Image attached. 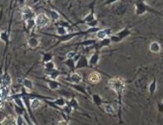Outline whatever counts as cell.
Masks as SVG:
<instances>
[{"instance_id": "obj_1", "label": "cell", "mask_w": 163, "mask_h": 125, "mask_svg": "<svg viewBox=\"0 0 163 125\" xmlns=\"http://www.w3.org/2000/svg\"><path fill=\"white\" fill-rule=\"evenodd\" d=\"M108 85L115 93L121 94L124 92V90L126 88V81L124 79H122V77H112V79H109Z\"/></svg>"}, {"instance_id": "obj_2", "label": "cell", "mask_w": 163, "mask_h": 125, "mask_svg": "<svg viewBox=\"0 0 163 125\" xmlns=\"http://www.w3.org/2000/svg\"><path fill=\"white\" fill-rule=\"evenodd\" d=\"M35 27H38V28H44V27H47L50 24L51 19L48 14H46L45 13H41L35 15Z\"/></svg>"}, {"instance_id": "obj_3", "label": "cell", "mask_w": 163, "mask_h": 125, "mask_svg": "<svg viewBox=\"0 0 163 125\" xmlns=\"http://www.w3.org/2000/svg\"><path fill=\"white\" fill-rule=\"evenodd\" d=\"M21 17L24 21L29 19H34L35 17V11L30 6H23L21 8Z\"/></svg>"}, {"instance_id": "obj_4", "label": "cell", "mask_w": 163, "mask_h": 125, "mask_svg": "<svg viewBox=\"0 0 163 125\" xmlns=\"http://www.w3.org/2000/svg\"><path fill=\"white\" fill-rule=\"evenodd\" d=\"M110 36H111V30L110 29H103V30H100L96 34V37L99 40H105Z\"/></svg>"}, {"instance_id": "obj_5", "label": "cell", "mask_w": 163, "mask_h": 125, "mask_svg": "<svg viewBox=\"0 0 163 125\" xmlns=\"http://www.w3.org/2000/svg\"><path fill=\"white\" fill-rule=\"evenodd\" d=\"M87 79H88L89 82L93 83V84H96V83H99L101 81L102 76L98 72H91L88 75V76H87Z\"/></svg>"}, {"instance_id": "obj_6", "label": "cell", "mask_w": 163, "mask_h": 125, "mask_svg": "<svg viewBox=\"0 0 163 125\" xmlns=\"http://www.w3.org/2000/svg\"><path fill=\"white\" fill-rule=\"evenodd\" d=\"M82 76L80 75L79 73H73L67 77V81H69L71 83H74V84H79L82 82Z\"/></svg>"}, {"instance_id": "obj_7", "label": "cell", "mask_w": 163, "mask_h": 125, "mask_svg": "<svg viewBox=\"0 0 163 125\" xmlns=\"http://www.w3.org/2000/svg\"><path fill=\"white\" fill-rule=\"evenodd\" d=\"M3 125H17V119L14 116L9 115L5 116L2 120Z\"/></svg>"}, {"instance_id": "obj_8", "label": "cell", "mask_w": 163, "mask_h": 125, "mask_svg": "<svg viewBox=\"0 0 163 125\" xmlns=\"http://www.w3.org/2000/svg\"><path fill=\"white\" fill-rule=\"evenodd\" d=\"M39 44H41V41H39L38 38L37 37H30L29 39L27 40V45L29 48L31 49H35L38 48V47L39 46Z\"/></svg>"}, {"instance_id": "obj_9", "label": "cell", "mask_w": 163, "mask_h": 125, "mask_svg": "<svg viewBox=\"0 0 163 125\" xmlns=\"http://www.w3.org/2000/svg\"><path fill=\"white\" fill-rule=\"evenodd\" d=\"M42 105V101L38 99H33L30 101V108L32 110H37Z\"/></svg>"}, {"instance_id": "obj_10", "label": "cell", "mask_w": 163, "mask_h": 125, "mask_svg": "<svg viewBox=\"0 0 163 125\" xmlns=\"http://www.w3.org/2000/svg\"><path fill=\"white\" fill-rule=\"evenodd\" d=\"M150 51H151V52L154 53V54L159 53L160 51H161V46H160V44L158 42H156V41L152 42L150 44Z\"/></svg>"}, {"instance_id": "obj_11", "label": "cell", "mask_w": 163, "mask_h": 125, "mask_svg": "<svg viewBox=\"0 0 163 125\" xmlns=\"http://www.w3.org/2000/svg\"><path fill=\"white\" fill-rule=\"evenodd\" d=\"M22 85L25 89L29 90V91H32L34 89V82L29 79H24L22 81Z\"/></svg>"}, {"instance_id": "obj_12", "label": "cell", "mask_w": 163, "mask_h": 125, "mask_svg": "<svg viewBox=\"0 0 163 125\" xmlns=\"http://www.w3.org/2000/svg\"><path fill=\"white\" fill-rule=\"evenodd\" d=\"M47 85H48V87L51 89V90H58L61 87V85L58 82L57 80H52V79H49L47 80Z\"/></svg>"}, {"instance_id": "obj_13", "label": "cell", "mask_w": 163, "mask_h": 125, "mask_svg": "<svg viewBox=\"0 0 163 125\" xmlns=\"http://www.w3.org/2000/svg\"><path fill=\"white\" fill-rule=\"evenodd\" d=\"M146 6L143 2L136 3V14H142L146 11Z\"/></svg>"}, {"instance_id": "obj_14", "label": "cell", "mask_w": 163, "mask_h": 125, "mask_svg": "<svg viewBox=\"0 0 163 125\" xmlns=\"http://www.w3.org/2000/svg\"><path fill=\"white\" fill-rule=\"evenodd\" d=\"M49 17L51 20H54V21H58L59 18H61V15L58 13L57 11L55 10H51L49 11Z\"/></svg>"}, {"instance_id": "obj_15", "label": "cell", "mask_w": 163, "mask_h": 125, "mask_svg": "<svg viewBox=\"0 0 163 125\" xmlns=\"http://www.w3.org/2000/svg\"><path fill=\"white\" fill-rule=\"evenodd\" d=\"M56 69V65L53 61H49V62H47V63L44 64V71L45 73H49L51 71H53V70Z\"/></svg>"}, {"instance_id": "obj_16", "label": "cell", "mask_w": 163, "mask_h": 125, "mask_svg": "<svg viewBox=\"0 0 163 125\" xmlns=\"http://www.w3.org/2000/svg\"><path fill=\"white\" fill-rule=\"evenodd\" d=\"M2 81H3V85L4 86H7V87H10V85L12 84V79H11V76L9 74H5L2 77Z\"/></svg>"}, {"instance_id": "obj_17", "label": "cell", "mask_w": 163, "mask_h": 125, "mask_svg": "<svg viewBox=\"0 0 163 125\" xmlns=\"http://www.w3.org/2000/svg\"><path fill=\"white\" fill-rule=\"evenodd\" d=\"M67 34H68V33H67V29L65 28V27L59 26V27H58V28H57V34H59V36H66Z\"/></svg>"}, {"instance_id": "obj_18", "label": "cell", "mask_w": 163, "mask_h": 125, "mask_svg": "<svg viewBox=\"0 0 163 125\" xmlns=\"http://www.w3.org/2000/svg\"><path fill=\"white\" fill-rule=\"evenodd\" d=\"M0 40L3 41L4 43H7L9 41V34L5 31H3V32H0Z\"/></svg>"}, {"instance_id": "obj_19", "label": "cell", "mask_w": 163, "mask_h": 125, "mask_svg": "<svg viewBox=\"0 0 163 125\" xmlns=\"http://www.w3.org/2000/svg\"><path fill=\"white\" fill-rule=\"evenodd\" d=\"M99 60H100V57H99L98 54H93V56L90 57L89 63L93 65H97L99 63Z\"/></svg>"}, {"instance_id": "obj_20", "label": "cell", "mask_w": 163, "mask_h": 125, "mask_svg": "<svg viewBox=\"0 0 163 125\" xmlns=\"http://www.w3.org/2000/svg\"><path fill=\"white\" fill-rule=\"evenodd\" d=\"M25 24H26L27 29L32 30V29L34 28V27H35V18H34V19H29V20H26V21H25Z\"/></svg>"}, {"instance_id": "obj_21", "label": "cell", "mask_w": 163, "mask_h": 125, "mask_svg": "<svg viewBox=\"0 0 163 125\" xmlns=\"http://www.w3.org/2000/svg\"><path fill=\"white\" fill-rule=\"evenodd\" d=\"M94 20H96V18H95V15H94V14L93 13H90L87 16H85V21L87 23V24H89V23H91L92 21H94Z\"/></svg>"}, {"instance_id": "obj_22", "label": "cell", "mask_w": 163, "mask_h": 125, "mask_svg": "<svg viewBox=\"0 0 163 125\" xmlns=\"http://www.w3.org/2000/svg\"><path fill=\"white\" fill-rule=\"evenodd\" d=\"M105 111L109 114H113L114 113V108L112 105L108 104V105H105Z\"/></svg>"}, {"instance_id": "obj_23", "label": "cell", "mask_w": 163, "mask_h": 125, "mask_svg": "<svg viewBox=\"0 0 163 125\" xmlns=\"http://www.w3.org/2000/svg\"><path fill=\"white\" fill-rule=\"evenodd\" d=\"M43 62H44V64L47 63V62L49 61H52V54H45L44 56H43Z\"/></svg>"}, {"instance_id": "obj_24", "label": "cell", "mask_w": 163, "mask_h": 125, "mask_svg": "<svg viewBox=\"0 0 163 125\" xmlns=\"http://www.w3.org/2000/svg\"><path fill=\"white\" fill-rule=\"evenodd\" d=\"M56 102V104H58V105H59V106H63V105L65 104V102H64V100H63L62 99H57L55 101Z\"/></svg>"}, {"instance_id": "obj_25", "label": "cell", "mask_w": 163, "mask_h": 125, "mask_svg": "<svg viewBox=\"0 0 163 125\" xmlns=\"http://www.w3.org/2000/svg\"><path fill=\"white\" fill-rule=\"evenodd\" d=\"M154 90H156V81H154V82L151 84V86H150V91H151V93H154Z\"/></svg>"}, {"instance_id": "obj_26", "label": "cell", "mask_w": 163, "mask_h": 125, "mask_svg": "<svg viewBox=\"0 0 163 125\" xmlns=\"http://www.w3.org/2000/svg\"><path fill=\"white\" fill-rule=\"evenodd\" d=\"M57 125H69V124L66 120H59V121H58Z\"/></svg>"}, {"instance_id": "obj_27", "label": "cell", "mask_w": 163, "mask_h": 125, "mask_svg": "<svg viewBox=\"0 0 163 125\" xmlns=\"http://www.w3.org/2000/svg\"><path fill=\"white\" fill-rule=\"evenodd\" d=\"M118 0H106V4H108V5H109V4H112V3H115L117 2Z\"/></svg>"}, {"instance_id": "obj_28", "label": "cell", "mask_w": 163, "mask_h": 125, "mask_svg": "<svg viewBox=\"0 0 163 125\" xmlns=\"http://www.w3.org/2000/svg\"><path fill=\"white\" fill-rule=\"evenodd\" d=\"M72 56H74V52H70L67 54V58H71L72 57Z\"/></svg>"}, {"instance_id": "obj_29", "label": "cell", "mask_w": 163, "mask_h": 125, "mask_svg": "<svg viewBox=\"0 0 163 125\" xmlns=\"http://www.w3.org/2000/svg\"><path fill=\"white\" fill-rule=\"evenodd\" d=\"M26 120H27V124H28V125H35L34 123H32L29 119H26Z\"/></svg>"}, {"instance_id": "obj_30", "label": "cell", "mask_w": 163, "mask_h": 125, "mask_svg": "<svg viewBox=\"0 0 163 125\" xmlns=\"http://www.w3.org/2000/svg\"><path fill=\"white\" fill-rule=\"evenodd\" d=\"M25 1H26V0H18L19 4H23V3H25Z\"/></svg>"}, {"instance_id": "obj_31", "label": "cell", "mask_w": 163, "mask_h": 125, "mask_svg": "<svg viewBox=\"0 0 163 125\" xmlns=\"http://www.w3.org/2000/svg\"><path fill=\"white\" fill-rule=\"evenodd\" d=\"M0 125H3V124H2V121H0Z\"/></svg>"}, {"instance_id": "obj_32", "label": "cell", "mask_w": 163, "mask_h": 125, "mask_svg": "<svg viewBox=\"0 0 163 125\" xmlns=\"http://www.w3.org/2000/svg\"><path fill=\"white\" fill-rule=\"evenodd\" d=\"M47 1H50V0H47Z\"/></svg>"}]
</instances>
